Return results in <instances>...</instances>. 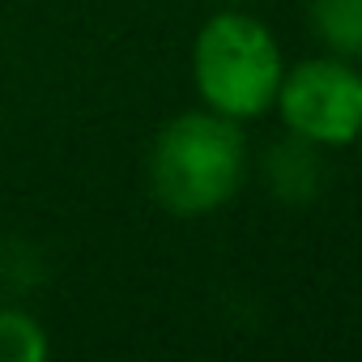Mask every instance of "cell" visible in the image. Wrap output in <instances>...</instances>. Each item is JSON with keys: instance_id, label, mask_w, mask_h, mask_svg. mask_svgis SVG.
<instances>
[{"instance_id": "cell-2", "label": "cell", "mask_w": 362, "mask_h": 362, "mask_svg": "<svg viewBox=\"0 0 362 362\" xmlns=\"http://www.w3.org/2000/svg\"><path fill=\"white\" fill-rule=\"evenodd\" d=\"M192 77L209 111L230 119H256L277 98L281 47L264 22L247 13H218L197 35Z\"/></svg>"}, {"instance_id": "cell-6", "label": "cell", "mask_w": 362, "mask_h": 362, "mask_svg": "<svg viewBox=\"0 0 362 362\" xmlns=\"http://www.w3.org/2000/svg\"><path fill=\"white\" fill-rule=\"evenodd\" d=\"M47 354V328L26 307H0V362H43Z\"/></svg>"}, {"instance_id": "cell-1", "label": "cell", "mask_w": 362, "mask_h": 362, "mask_svg": "<svg viewBox=\"0 0 362 362\" xmlns=\"http://www.w3.org/2000/svg\"><path fill=\"white\" fill-rule=\"evenodd\" d=\"M247 170V141L239 119L218 111L175 115L149 149V192L175 218L222 209Z\"/></svg>"}, {"instance_id": "cell-7", "label": "cell", "mask_w": 362, "mask_h": 362, "mask_svg": "<svg viewBox=\"0 0 362 362\" xmlns=\"http://www.w3.org/2000/svg\"><path fill=\"white\" fill-rule=\"evenodd\" d=\"M43 277H47V260H43V252L30 243V239H5L0 243V286L5 290H35V286H43Z\"/></svg>"}, {"instance_id": "cell-4", "label": "cell", "mask_w": 362, "mask_h": 362, "mask_svg": "<svg viewBox=\"0 0 362 362\" xmlns=\"http://www.w3.org/2000/svg\"><path fill=\"white\" fill-rule=\"evenodd\" d=\"M260 170H264V184H269L273 201H281V205H311V201H320L324 179H328L320 145L298 136V132H290L286 141L269 145L264 158H260Z\"/></svg>"}, {"instance_id": "cell-8", "label": "cell", "mask_w": 362, "mask_h": 362, "mask_svg": "<svg viewBox=\"0 0 362 362\" xmlns=\"http://www.w3.org/2000/svg\"><path fill=\"white\" fill-rule=\"evenodd\" d=\"M354 141H358V145H362V128H358V136H354Z\"/></svg>"}, {"instance_id": "cell-5", "label": "cell", "mask_w": 362, "mask_h": 362, "mask_svg": "<svg viewBox=\"0 0 362 362\" xmlns=\"http://www.w3.org/2000/svg\"><path fill=\"white\" fill-rule=\"evenodd\" d=\"M307 18L332 56H362V0H307Z\"/></svg>"}, {"instance_id": "cell-3", "label": "cell", "mask_w": 362, "mask_h": 362, "mask_svg": "<svg viewBox=\"0 0 362 362\" xmlns=\"http://www.w3.org/2000/svg\"><path fill=\"white\" fill-rule=\"evenodd\" d=\"M273 103L290 132L315 145H349L362 128V73H354L341 56L303 60L281 73Z\"/></svg>"}]
</instances>
